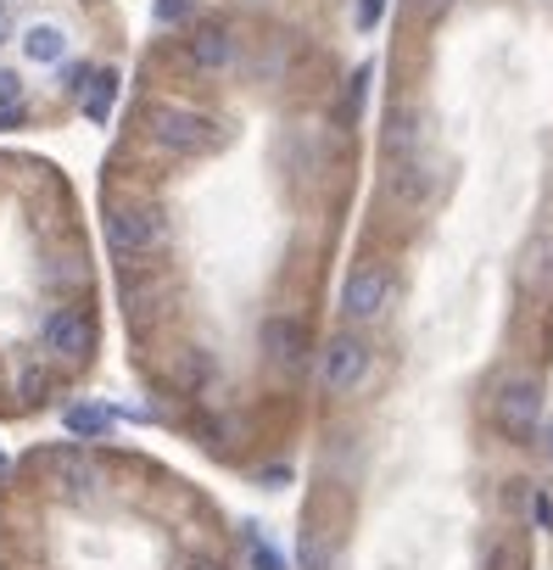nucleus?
<instances>
[{
	"label": "nucleus",
	"instance_id": "f257e3e1",
	"mask_svg": "<svg viewBox=\"0 0 553 570\" xmlns=\"http://www.w3.org/2000/svg\"><path fill=\"white\" fill-rule=\"evenodd\" d=\"M168 240V213L157 202H118L107 213V247L118 258H146Z\"/></svg>",
	"mask_w": 553,
	"mask_h": 570
},
{
	"label": "nucleus",
	"instance_id": "f03ea898",
	"mask_svg": "<svg viewBox=\"0 0 553 570\" xmlns=\"http://www.w3.org/2000/svg\"><path fill=\"white\" fill-rule=\"evenodd\" d=\"M146 129L173 157H202V151H219V140H224V129L208 112H191V107H157L146 118Z\"/></svg>",
	"mask_w": 553,
	"mask_h": 570
},
{
	"label": "nucleus",
	"instance_id": "7ed1b4c3",
	"mask_svg": "<svg viewBox=\"0 0 553 570\" xmlns=\"http://www.w3.org/2000/svg\"><path fill=\"white\" fill-rule=\"evenodd\" d=\"M40 347L62 364H78V358H89V347H96V324H89V313H78V308H56L45 319V331H40Z\"/></svg>",
	"mask_w": 553,
	"mask_h": 570
},
{
	"label": "nucleus",
	"instance_id": "20e7f679",
	"mask_svg": "<svg viewBox=\"0 0 553 570\" xmlns=\"http://www.w3.org/2000/svg\"><path fill=\"white\" fill-rule=\"evenodd\" d=\"M498 426H503L509 437H531V431L542 426V380L509 375V380L498 386Z\"/></svg>",
	"mask_w": 553,
	"mask_h": 570
},
{
	"label": "nucleus",
	"instance_id": "39448f33",
	"mask_svg": "<svg viewBox=\"0 0 553 570\" xmlns=\"http://www.w3.org/2000/svg\"><path fill=\"white\" fill-rule=\"evenodd\" d=\"M386 297H392V275H386L381 264H358V269L347 275V286H341V313L358 319V324H369V319L386 308Z\"/></svg>",
	"mask_w": 553,
	"mask_h": 570
},
{
	"label": "nucleus",
	"instance_id": "423d86ee",
	"mask_svg": "<svg viewBox=\"0 0 553 570\" xmlns=\"http://www.w3.org/2000/svg\"><path fill=\"white\" fill-rule=\"evenodd\" d=\"M363 375H369V347H363L358 336H336V342L325 347V364H319L325 391H352Z\"/></svg>",
	"mask_w": 553,
	"mask_h": 570
},
{
	"label": "nucleus",
	"instance_id": "0eeeda50",
	"mask_svg": "<svg viewBox=\"0 0 553 570\" xmlns=\"http://www.w3.org/2000/svg\"><path fill=\"white\" fill-rule=\"evenodd\" d=\"M386 191L403 207H425L436 196V169H430L425 157H403V162H392V169H386Z\"/></svg>",
	"mask_w": 553,
	"mask_h": 570
},
{
	"label": "nucleus",
	"instance_id": "6e6552de",
	"mask_svg": "<svg viewBox=\"0 0 553 570\" xmlns=\"http://www.w3.org/2000/svg\"><path fill=\"white\" fill-rule=\"evenodd\" d=\"M381 146H386L392 162L419 157V146H425V118H419L414 107H392V112H386V129H381Z\"/></svg>",
	"mask_w": 553,
	"mask_h": 570
},
{
	"label": "nucleus",
	"instance_id": "1a4fd4ad",
	"mask_svg": "<svg viewBox=\"0 0 553 570\" xmlns=\"http://www.w3.org/2000/svg\"><path fill=\"white\" fill-rule=\"evenodd\" d=\"M263 347H268V358L297 364V358H302V347H308V331H302L297 319H280V313H274V319L263 324Z\"/></svg>",
	"mask_w": 553,
	"mask_h": 570
},
{
	"label": "nucleus",
	"instance_id": "9d476101",
	"mask_svg": "<svg viewBox=\"0 0 553 570\" xmlns=\"http://www.w3.org/2000/svg\"><path fill=\"white\" fill-rule=\"evenodd\" d=\"M23 56L40 62V67L62 62V56H67V29H62V23H34V29L23 34Z\"/></svg>",
	"mask_w": 553,
	"mask_h": 570
},
{
	"label": "nucleus",
	"instance_id": "9b49d317",
	"mask_svg": "<svg viewBox=\"0 0 553 570\" xmlns=\"http://www.w3.org/2000/svg\"><path fill=\"white\" fill-rule=\"evenodd\" d=\"M78 96H84V118H89V123H107V112H113V101H118V73H113V67H107V73H89Z\"/></svg>",
	"mask_w": 553,
	"mask_h": 570
},
{
	"label": "nucleus",
	"instance_id": "f8f14e48",
	"mask_svg": "<svg viewBox=\"0 0 553 570\" xmlns=\"http://www.w3.org/2000/svg\"><path fill=\"white\" fill-rule=\"evenodd\" d=\"M230 56H235V45H230V34H224V29H196V34H191V62H196L202 73L230 67Z\"/></svg>",
	"mask_w": 553,
	"mask_h": 570
},
{
	"label": "nucleus",
	"instance_id": "ddd939ff",
	"mask_svg": "<svg viewBox=\"0 0 553 570\" xmlns=\"http://www.w3.org/2000/svg\"><path fill=\"white\" fill-rule=\"evenodd\" d=\"M62 420H67L73 437H107L113 431V409H102V402H73Z\"/></svg>",
	"mask_w": 553,
	"mask_h": 570
},
{
	"label": "nucleus",
	"instance_id": "4468645a",
	"mask_svg": "<svg viewBox=\"0 0 553 570\" xmlns=\"http://www.w3.org/2000/svg\"><path fill=\"white\" fill-rule=\"evenodd\" d=\"M179 380H184V386H191V391H202V386L213 380V358L191 347V353H184V358H179Z\"/></svg>",
	"mask_w": 553,
	"mask_h": 570
},
{
	"label": "nucleus",
	"instance_id": "2eb2a0df",
	"mask_svg": "<svg viewBox=\"0 0 553 570\" xmlns=\"http://www.w3.org/2000/svg\"><path fill=\"white\" fill-rule=\"evenodd\" d=\"M302 570H330V548L319 531H302Z\"/></svg>",
	"mask_w": 553,
	"mask_h": 570
},
{
	"label": "nucleus",
	"instance_id": "dca6fc26",
	"mask_svg": "<svg viewBox=\"0 0 553 570\" xmlns=\"http://www.w3.org/2000/svg\"><path fill=\"white\" fill-rule=\"evenodd\" d=\"M18 96H23V78L0 67V118H7V112H18Z\"/></svg>",
	"mask_w": 553,
	"mask_h": 570
},
{
	"label": "nucleus",
	"instance_id": "f3484780",
	"mask_svg": "<svg viewBox=\"0 0 553 570\" xmlns=\"http://www.w3.org/2000/svg\"><path fill=\"white\" fill-rule=\"evenodd\" d=\"M531 520L542 531H553V493H531Z\"/></svg>",
	"mask_w": 553,
	"mask_h": 570
},
{
	"label": "nucleus",
	"instance_id": "a211bd4d",
	"mask_svg": "<svg viewBox=\"0 0 553 570\" xmlns=\"http://www.w3.org/2000/svg\"><path fill=\"white\" fill-rule=\"evenodd\" d=\"M191 18V0H157V23H179Z\"/></svg>",
	"mask_w": 553,
	"mask_h": 570
},
{
	"label": "nucleus",
	"instance_id": "6ab92c4d",
	"mask_svg": "<svg viewBox=\"0 0 553 570\" xmlns=\"http://www.w3.org/2000/svg\"><path fill=\"white\" fill-rule=\"evenodd\" d=\"M252 564H257V570H286V559L274 553L268 542H252Z\"/></svg>",
	"mask_w": 553,
	"mask_h": 570
},
{
	"label": "nucleus",
	"instance_id": "aec40b11",
	"mask_svg": "<svg viewBox=\"0 0 553 570\" xmlns=\"http://www.w3.org/2000/svg\"><path fill=\"white\" fill-rule=\"evenodd\" d=\"M386 12V0H358V29H375Z\"/></svg>",
	"mask_w": 553,
	"mask_h": 570
},
{
	"label": "nucleus",
	"instance_id": "412c9836",
	"mask_svg": "<svg viewBox=\"0 0 553 570\" xmlns=\"http://www.w3.org/2000/svg\"><path fill=\"white\" fill-rule=\"evenodd\" d=\"M45 386H51L45 369H29V375H23V391H29V397H45Z\"/></svg>",
	"mask_w": 553,
	"mask_h": 570
},
{
	"label": "nucleus",
	"instance_id": "4be33fe9",
	"mask_svg": "<svg viewBox=\"0 0 553 570\" xmlns=\"http://www.w3.org/2000/svg\"><path fill=\"white\" fill-rule=\"evenodd\" d=\"M447 7H453V0H414L419 18H436V12H447Z\"/></svg>",
	"mask_w": 553,
	"mask_h": 570
},
{
	"label": "nucleus",
	"instance_id": "5701e85b",
	"mask_svg": "<svg viewBox=\"0 0 553 570\" xmlns=\"http://www.w3.org/2000/svg\"><path fill=\"white\" fill-rule=\"evenodd\" d=\"M12 40V18H7V7H0V45Z\"/></svg>",
	"mask_w": 553,
	"mask_h": 570
},
{
	"label": "nucleus",
	"instance_id": "b1692460",
	"mask_svg": "<svg viewBox=\"0 0 553 570\" xmlns=\"http://www.w3.org/2000/svg\"><path fill=\"white\" fill-rule=\"evenodd\" d=\"M542 453L553 459V426H542Z\"/></svg>",
	"mask_w": 553,
	"mask_h": 570
},
{
	"label": "nucleus",
	"instance_id": "393cba45",
	"mask_svg": "<svg viewBox=\"0 0 553 570\" xmlns=\"http://www.w3.org/2000/svg\"><path fill=\"white\" fill-rule=\"evenodd\" d=\"M184 570H219L213 559H191V564H184Z\"/></svg>",
	"mask_w": 553,
	"mask_h": 570
}]
</instances>
